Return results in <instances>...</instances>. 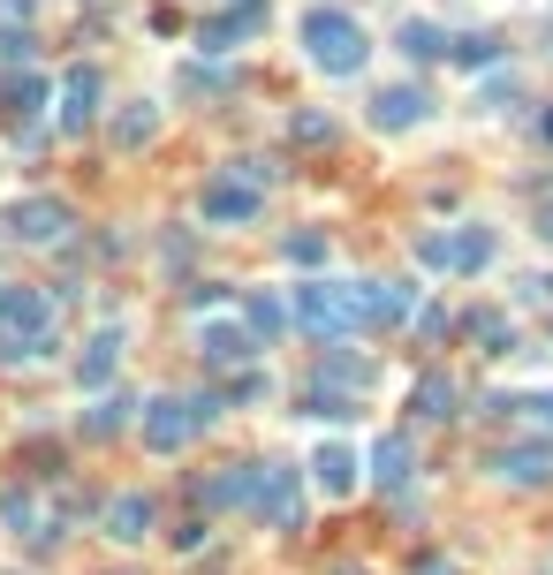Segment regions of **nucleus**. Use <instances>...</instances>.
Returning <instances> with one entry per match:
<instances>
[{
	"instance_id": "nucleus-1",
	"label": "nucleus",
	"mask_w": 553,
	"mask_h": 575,
	"mask_svg": "<svg viewBox=\"0 0 553 575\" xmlns=\"http://www.w3.org/2000/svg\"><path fill=\"white\" fill-rule=\"evenodd\" d=\"M53 295L46 288H8L0 281V364H39L53 356Z\"/></svg>"
},
{
	"instance_id": "nucleus-2",
	"label": "nucleus",
	"mask_w": 553,
	"mask_h": 575,
	"mask_svg": "<svg viewBox=\"0 0 553 575\" xmlns=\"http://www.w3.org/2000/svg\"><path fill=\"white\" fill-rule=\"evenodd\" d=\"M303 53H311L319 77H356L372 61V39H364V23L349 8H311L303 16Z\"/></svg>"
},
{
	"instance_id": "nucleus-3",
	"label": "nucleus",
	"mask_w": 553,
	"mask_h": 575,
	"mask_svg": "<svg viewBox=\"0 0 553 575\" xmlns=\"http://www.w3.org/2000/svg\"><path fill=\"white\" fill-rule=\"evenodd\" d=\"M77 235V212L61 198H8L0 205V243H23V250H53Z\"/></svg>"
},
{
	"instance_id": "nucleus-4",
	"label": "nucleus",
	"mask_w": 553,
	"mask_h": 575,
	"mask_svg": "<svg viewBox=\"0 0 553 575\" xmlns=\"http://www.w3.org/2000/svg\"><path fill=\"white\" fill-rule=\"evenodd\" d=\"M289 319L303 333H319V341H341L349 333V281H303L289 295Z\"/></svg>"
},
{
	"instance_id": "nucleus-5",
	"label": "nucleus",
	"mask_w": 553,
	"mask_h": 575,
	"mask_svg": "<svg viewBox=\"0 0 553 575\" xmlns=\"http://www.w3.org/2000/svg\"><path fill=\"white\" fill-rule=\"evenodd\" d=\"M410 319V288L394 281H349V333H394Z\"/></svg>"
},
{
	"instance_id": "nucleus-6",
	"label": "nucleus",
	"mask_w": 553,
	"mask_h": 575,
	"mask_svg": "<svg viewBox=\"0 0 553 575\" xmlns=\"http://www.w3.org/2000/svg\"><path fill=\"white\" fill-rule=\"evenodd\" d=\"M137 424H144V447H152V454H182L198 432H205L190 394H160V402H144V416H137Z\"/></svg>"
},
{
	"instance_id": "nucleus-7",
	"label": "nucleus",
	"mask_w": 553,
	"mask_h": 575,
	"mask_svg": "<svg viewBox=\"0 0 553 575\" xmlns=\"http://www.w3.org/2000/svg\"><path fill=\"white\" fill-rule=\"evenodd\" d=\"M198 349H205V364H213V371L235 379V371L258 364V349H265V341H258L243 319H205V326H198Z\"/></svg>"
},
{
	"instance_id": "nucleus-8",
	"label": "nucleus",
	"mask_w": 553,
	"mask_h": 575,
	"mask_svg": "<svg viewBox=\"0 0 553 575\" xmlns=\"http://www.w3.org/2000/svg\"><path fill=\"white\" fill-rule=\"evenodd\" d=\"M258 493H265V462H228V470H213L205 485H198V500L205 507H220V515H258Z\"/></svg>"
},
{
	"instance_id": "nucleus-9",
	"label": "nucleus",
	"mask_w": 553,
	"mask_h": 575,
	"mask_svg": "<svg viewBox=\"0 0 553 575\" xmlns=\"http://www.w3.org/2000/svg\"><path fill=\"white\" fill-rule=\"evenodd\" d=\"M258 523L265 531H303V477L289 462H265V493H258Z\"/></svg>"
},
{
	"instance_id": "nucleus-10",
	"label": "nucleus",
	"mask_w": 553,
	"mask_h": 575,
	"mask_svg": "<svg viewBox=\"0 0 553 575\" xmlns=\"http://www.w3.org/2000/svg\"><path fill=\"white\" fill-rule=\"evenodd\" d=\"M205 220H213V228H251L258 212H265V198H258L251 182H243V174H213V182H205Z\"/></svg>"
},
{
	"instance_id": "nucleus-11",
	"label": "nucleus",
	"mask_w": 553,
	"mask_h": 575,
	"mask_svg": "<svg viewBox=\"0 0 553 575\" xmlns=\"http://www.w3.org/2000/svg\"><path fill=\"white\" fill-rule=\"evenodd\" d=\"M418 122H432L425 83H386L380 99H372V129H380V137H402V129H418Z\"/></svg>"
},
{
	"instance_id": "nucleus-12",
	"label": "nucleus",
	"mask_w": 553,
	"mask_h": 575,
	"mask_svg": "<svg viewBox=\"0 0 553 575\" xmlns=\"http://www.w3.org/2000/svg\"><path fill=\"white\" fill-rule=\"evenodd\" d=\"M364 470H372V485H380L386 500H410V477H418V462H410V432H380Z\"/></svg>"
},
{
	"instance_id": "nucleus-13",
	"label": "nucleus",
	"mask_w": 553,
	"mask_h": 575,
	"mask_svg": "<svg viewBox=\"0 0 553 575\" xmlns=\"http://www.w3.org/2000/svg\"><path fill=\"white\" fill-rule=\"evenodd\" d=\"M122 349H129V333H122V326H99L84 349H77V386L107 394V386H114V371H122Z\"/></svg>"
},
{
	"instance_id": "nucleus-14",
	"label": "nucleus",
	"mask_w": 553,
	"mask_h": 575,
	"mask_svg": "<svg viewBox=\"0 0 553 575\" xmlns=\"http://www.w3.org/2000/svg\"><path fill=\"white\" fill-rule=\"evenodd\" d=\"M493 477H509V485H553V440H515V447H501L493 462H485Z\"/></svg>"
},
{
	"instance_id": "nucleus-15",
	"label": "nucleus",
	"mask_w": 553,
	"mask_h": 575,
	"mask_svg": "<svg viewBox=\"0 0 553 575\" xmlns=\"http://www.w3.org/2000/svg\"><path fill=\"white\" fill-rule=\"evenodd\" d=\"M99 523H107V537H114V545H144V537H152V523H160V500H152V493H114Z\"/></svg>"
},
{
	"instance_id": "nucleus-16",
	"label": "nucleus",
	"mask_w": 553,
	"mask_h": 575,
	"mask_svg": "<svg viewBox=\"0 0 553 575\" xmlns=\"http://www.w3.org/2000/svg\"><path fill=\"white\" fill-rule=\"evenodd\" d=\"M91 122H99V69L77 61V69L61 77V129H69V137H84Z\"/></svg>"
},
{
	"instance_id": "nucleus-17",
	"label": "nucleus",
	"mask_w": 553,
	"mask_h": 575,
	"mask_svg": "<svg viewBox=\"0 0 553 575\" xmlns=\"http://www.w3.org/2000/svg\"><path fill=\"white\" fill-rule=\"evenodd\" d=\"M455 402H463V386H455L448 371H418V379H410V410H418V424H448Z\"/></svg>"
},
{
	"instance_id": "nucleus-18",
	"label": "nucleus",
	"mask_w": 553,
	"mask_h": 575,
	"mask_svg": "<svg viewBox=\"0 0 553 575\" xmlns=\"http://www.w3.org/2000/svg\"><path fill=\"white\" fill-rule=\"evenodd\" d=\"M311 477H319V493H356V477H364V462H356V447L349 440H326V447L311 454Z\"/></svg>"
},
{
	"instance_id": "nucleus-19",
	"label": "nucleus",
	"mask_w": 553,
	"mask_h": 575,
	"mask_svg": "<svg viewBox=\"0 0 553 575\" xmlns=\"http://www.w3.org/2000/svg\"><path fill=\"white\" fill-rule=\"evenodd\" d=\"M144 410L137 394H122V386H107V394H91L84 410V440H114V432H129V416Z\"/></svg>"
},
{
	"instance_id": "nucleus-20",
	"label": "nucleus",
	"mask_w": 553,
	"mask_h": 575,
	"mask_svg": "<svg viewBox=\"0 0 553 575\" xmlns=\"http://www.w3.org/2000/svg\"><path fill=\"white\" fill-rule=\"evenodd\" d=\"M107 137H114V152H144V144L160 137V99H129Z\"/></svg>"
},
{
	"instance_id": "nucleus-21",
	"label": "nucleus",
	"mask_w": 553,
	"mask_h": 575,
	"mask_svg": "<svg viewBox=\"0 0 553 575\" xmlns=\"http://www.w3.org/2000/svg\"><path fill=\"white\" fill-rule=\"evenodd\" d=\"M463 333L477 341V356H515V319L509 311H470Z\"/></svg>"
},
{
	"instance_id": "nucleus-22",
	"label": "nucleus",
	"mask_w": 553,
	"mask_h": 575,
	"mask_svg": "<svg viewBox=\"0 0 553 575\" xmlns=\"http://www.w3.org/2000/svg\"><path fill=\"white\" fill-rule=\"evenodd\" d=\"M243 326L258 333V341H273V333H289L296 319H289V303L273 295V288H258V295H243Z\"/></svg>"
},
{
	"instance_id": "nucleus-23",
	"label": "nucleus",
	"mask_w": 553,
	"mask_h": 575,
	"mask_svg": "<svg viewBox=\"0 0 553 575\" xmlns=\"http://www.w3.org/2000/svg\"><path fill=\"white\" fill-rule=\"evenodd\" d=\"M493 228H485V220H470V228H455V273H485V265H493Z\"/></svg>"
},
{
	"instance_id": "nucleus-24",
	"label": "nucleus",
	"mask_w": 553,
	"mask_h": 575,
	"mask_svg": "<svg viewBox=\"0 0 553 575\" xmlns=\"http://www.w3.org/2000/svg\"><path fill=\"white\" fill-rule=\"evenodd\" d=\"M448 31H440V23H432V16H410V23H402V53H410V61H448Z\"/></svg>"
},
{
	"instance_id": "nucleus-25",
	"label": "nucleus",
	"mask_w": 553,
	"mask_h": 575,
	"mask_svg": "<svg viewBox=\"0 0 553 575\" xmlns=\"http://www.w3.org/2000/svg\"><path fill=\"white\" fill-rule=\"evenodd\" d=\"M296 416H326V424H341V416H356V394H341V386H303L296 394Z\"/></svg>"
},
{
	"instance_id": "nucleus-26",
	"label": "nucleus",
	"mask_w": 553,
	"mask_h": 575,
	"mask_svg": "<svg viewBox=\"0 0 553 575\" xmlns=\"http://www.w3.org/2000/svg\"><path fill=\"white\" fill-rule=\"evenodd\" d=\"M319 386H341V394H364V386H372V356H326V364H319Z\"/></svg>"
},
{
	"instance_id": "nucleus-27",
	"label": "nucleus",
	"mask_w": 553,
	"mask_h": 575,
	"mask_svg": "<svg viewBox=\"0 0 553 575\" xmlns=\"http://www.w3.org/2000/svg\"><path fill=\"white\" fill-rule=\"evenodd\" d=\"M251 23H258V8H243V16H213V23L198 31V46H205V53H235V39H243Z\"/></svg>"
},
{
	"instance_id": "nucleus-28",
	"label": "nucleus",
	"mask_w": 553,
	"mask_h": 575,
	"mask_svg": "<svg viewBox=\"0 0 553 575\" xmlns=\"http://www.w3.org/2000/svg\"><path fill=\"white\" fill-rule=\"evenodd\" d=\"M0 523H8V531H23V537L46 531V523H39V500L23 493V485H8V493H0Z\"/></svg>"
},
{
	"instance_id": "nucleus-29",
	"label": "nucleus",
	"mask_w": 553,
	"mask_h": 575,
	"mask_svg": "<svg viewBox=\"0 0 553 575\" xmlns=\"http://www.w3.org/2000/svg\"><path fill=\"white\" fill-rule=\"evenodd\" d=\"M448 53H455L470 77H477V69H493V61H501V39H493V31H470V39H455Z\"/></svg>"
},
{
	"instance_id": "nucleus-30",
	"label": "nucleus",
	"mask_w": 553,
	"mask_h": 575,
	"mask_svg": "<svg viewBox=\"0 0 553 575\" xmlns=\"http://www.w3.org/2000/svg\"><path fill=\"white\" fill-rule=\"evenodd\" d=\"M265 394H273V386H265V371H235V379L220 386V402H228V410H251V402H265Z\"/></svg>"
},
{
	"instance_id": "nucleus-31",
	"label": "nucleus",
	"mask_w": 553,
	"mask_h": 575,
	"mask_svg": "<svg viewBox=\"0 0 553 575\" xmlns=\"http://www.w3.org/2000/svg\"><path fill=\"white\" fill-rule=\"evenodd\" d=\"M418 265H432V273H448V265H455V235H448V228H432V235H418Z\"/></svg>"
},
{
	"instance_id": "nucleus-32",
	"label": "nucleus",
	"mask_w": 553,
	"mask_h": 575,
	"mask_svg": "<svg viewBox=\"0 0 553 575\" xmlns=\"http://www.w3.org/2000/svg\"><path fill=\"white\" fill-rule=\"evenodd\" d=\"M281 258H289V265H326V235H311V228H296V235L281 243Z\"/></svg>"
},
{
	"instance_id": "nucleus-33",
	"label": "nucleus",
	"mask_w": 553,
	"mask_h": 575,
	"mask_svg": "<svg viewBox=\"0 0 553 575\" xmlns=\"http://www.w3.org/2000/svg\"><path fill=\"white\" fill-rule=\"evenodd\" d=\"M515 416H531V432H539V424L553 432V386H531V394H515Z\"/></svg>"
},
{
	"instance_id": "nucleus-34",
	"label": "nucleus",
	"mask_w": 553,
	"mask_h": 575,
	"mask_svg": "<svg viewBox=\"0 0 553 575\" xmlns=\"http://www.w3.org/2000/svg\"><path fill=\"white\" fill-rule=\"evenodd\" d=\"M531 235L553 250V182H539V198H531Z\"/></svg>"
},
{
	"instance_id": "nucleus-35",
	"label": "nucleus",
	"mask_w": 553,
	"mask_h": 575,
	"mask_svg": "<svg viewBox=\"0 0 553 575\" xmlns=\"http://www.w3.org/2000/svg\"><path fill=\"white\" fill-rule=\"evenodd\" d=\"M289 137H296V144H334V122H326V114H296Z\"/></svg>"
},
{
	"instance_id": "nucleus-36",
	"label": "nucleus",
	"mask_w": 553,
	"mask_h": 575,
	"mask_svg": "<svg viewBox=\"0 0 553 575\" xmlns=\"http://www.w3.org/2000/svg\"><path fill=\"white\" fill-rule=\"evenodd\" d=\"M168 545H174V553H198V545H205V523H198V515H190V523H174Z\"/></svg>"
},
{
	"instance_id": "nucleus-37",
	"label": "nucleus",
	"mask_w": 553,
	"mask_h": 575,
	"mask_svg": "<svg viewBox=\"0 0 553 575\" xmlns=\"http://www.w3.org/2000/svg\"><path fill=\"white\" fill-rule=\"evenodd\" d=\"M418 333H425V341H448V311L425 303V311H418Z\"/></svg>"
},
{
	"instance_id": "nucleus-38",
	"label": "nucleus",
	"mask_w": 553,
	"mask_h": 575,
	"mask_svg": "<svg viewBox=\"0 0 553 575\" xmlns=\"http://www.w3.org/2000/svg\"><path fill=\"white\" fill-rule=\"evenodd\" d=\"M523 303H553V273H531V281H523Z\"/></svg>"
},
{
	"instance_id": "nucleus-39",
	"label": "nucleus",
	"mask_w": 553,
	"mask_h": 575,
	"mask_svg": "<svg viewBox=\"0 0 553 575\" xmlns=\"http://www.w3.org/2000/svg\"><path fill=\"white\" fill-rule=\"evenodd\" d=\"M23 53H31V39H23V31H0V61H23Z\"/></svg>"
},
{
	"instance_id": "nucleus-40",
	"label": "nucleus",
	"mask_w": 553,
	"mask_h": 575,
	"mask_svg": "<svg viewBox=\"0 0 553 575\" xmlns=\"http://www.w3.org/2000/svg\"><path fill=\"white\" fill-rule=\"evenodd\" d=\"M418 575H455V561H440V553H425V561H418Z\"/></svg>"
},
{
	"instance_id": "nucleus-41",
	"label": "nucleus",
	"mask_w": 553,
	"mask_h": 575,
	"mask_svg": "<svg viewBox=\"0 0 553 575\" xmlns=\"http://www.w3.org/2000/svg\"><path fill=\"white\" fill-rule=\"evenodd\" d=\"M243 8H258V0H243Z\"/></svg>"
}]
</instances>
